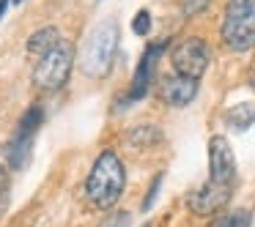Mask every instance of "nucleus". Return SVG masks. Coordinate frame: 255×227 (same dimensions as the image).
Returning a JSON list of instances; mask_svg holds the SVG:
<instances>
[{"instance_id":"obj_9","label":"nucleus","mask_w":255,"mask_h":227,"mask_svg":"<svg viewBox=\"0 0 255 227\" xmlns=\"http://www.w3.org/2000/svg\"><path fill=\"white\" fill-rule=\"evenodd\" d=\"M198 96V79L181 77V74H167L159 82V99L167 107H187Z\"/></svg>"},{"instance_id":"obj_19","label":"nucleus","mask_w":255,"mask_h":227,"mask_svg":"<svg viewBox=\"0 0 255 227\" xmlns=\"http://www.w3.org/2000/svg\"><path fill=\"white\" fill-rule=\"evenodd\" d=\"M206 3H209V0H187L184 11H187V14H195V11H200V8H206Z\"/></svg>"},{"instance_id":"obj_8","label":"nucleus","mask_w":255,"mask_h":227,"mask_svg":"<svg viewBox=\"0 0 255 227\" xmlns=\"http://www.w3.org/2000/svg\"><path fill=\"white\" fill-rule=\"evenodd\" d=\"M231 189L233 186H220V183L206 181L203 186H198L187 197V208L192 211L195 216H214L231 203V194H233Z\"/></svg>"},{"instance_id":"obj_18","label":"nucleus","mask_w":255,"mask_h":227,"mask_svg":"<svg viewBox=\"0 0 255 227\" xmlns=\"http://www.w3.org/2000/svg\"><path fill=\"white\" fill-rule=\"evenodd\" d=\"M159 183H162V175L156 178L154 183H151V189H148V197H145V203H143V208L148 211L151 208V203H154V197H156V192H159Z\"/></svg>"},{"instance_id":"obj_22","label":"nucleus","mask_w":255,"mask_h":227,"mask_svg":"<svg viewBox=\"0 0 255 227\" xmlns=\"http://www.w3.org/2000/svg\"><path fill=\"white\" fill-rule=\"evenodd\" d=\"M145 227H151V225H145Z\"/></svg>"},{"instance_id":"obj_2","label":"nucleus","mask_w":255,"mask_h":227,"mask_svg":"<svg viewBox=\"0 0 255 227\" xmlns=\"http://www.w3.org/2000/svg\"><path fill=\"white\" fill-rule=\"evenodd\" d=\"M116 50H118V22L105 19L85 39L83 52L77 58L80 72L88 79H105L113 69V61H116Z\"/></svg>"},{"instance_id":"obj_11","label":"nucleus","mask_w":255,"mask_h":227,"mask_svg":"<svg viewBox=\"0 0 255 227\" xmlns=\"http://www.w3.org/2000/svg\"><path fill=\"white\" fill-rule=\"evenodd\" d=\"M61 41H63L61 30L52 28V25H47V28H39V30H33V33L28 36V52L36 55V58H41L44 52H50L55 44H61Z\"/></svg>"},{"instance_id":"obj_20","label":"nucleus","mask_w":255,"mask_h":227,"mask_svg":"<svg viewBox=\"0 0 255 227\" xmlns=\"http://www.w3.org/2000/svg\"><path fill=\"white\" fill-rule=\"evenodd\" d=\"M6 8H8V0H0V19H3V14H6Z\"/></svg>"},{"instance_id":"obj_1","label":"nucleus","mask_w":255,"mask_h":227,"mask_svg":"<svg viewBox=\"0 0 255 227\" xmlns=\"http://www.w3.org/2000/svg\"><path fill=\"white\" fill-rule=\"evenodd\" d=\"M124 186H127V170L124 161L118 159L116 151H102L85 178V200L99 211H110L121 200Z\"/></svg>"},{"instance_id":"obj_12","label":"nucleus","mask_w":255,"mask_h":227,"mask_svg":"<svg viewBox=\"0 0 255 227\" xmlns=\"http://www.w3.org/2000/svg\"><path fill=\"white\" fill-rule=\"evenodd\" d=\"M225 123L236 132H244L255 123V101H242V104H233L225 112Z\"/></svg>"},{"instance_id":"obj_17","label":"nucleus","mask_w":255,"mask_h":227,"mask_svg":"<svg viewBox=\"0 0 255 227\" xmlns=\"http://www.w3.org/2000/svg\"><path fill=\"white\" fill-rule=\"evenodd\" d=\"M132 30L137 36H148V30H151V14L145 11V8H143V11H137V17L132 19Z\"/></svg>"},{"instance_id":"obj_3","label":"nucleus","mask_w":255,"mask_h":227,"mask_svg":"<svg viewBox=\"0 0 255 227\" xmlns=\"http://www.w3.org/2000/svg\"><path fill=\"white\" fill-rule=\"evenodd\" d=\"M220 39L228 50L247 52L255 47V0H228L220 25Z\"/></svg>"},{"instance_id":"obj_10","label":"nucleus","mask_w":255,"mask_h":227,"mask_svg":"<svg viewBox=\"0 0 255 227\" xmlns=\"http://www.w3.org/2000/svg\"><path fill=\"white\" fill-rule=\"evenodd\" d=\"M162 50H165V41H159V44H151L148 50L143 52V58H140L137 69H134V77H132V88H129V99H132V101L143 99V96L148 93L151 82H154L156 61H159Z\"/></svg>"},{"instance_id":"obj_15","label":"nucleus","mask_w":255,"mask_h":227,"mask_svg":"<svg viewBox=\"0 0 255 227\" xmlns=\"http://www.w3.org/2000/svg\"><path fill=\"white\" fill-rule=\"evenodd\" d=\"M250 225H253V214L250 211H231V214L217 216L209 227H250Z\"/></svg>"},{"instance_id":"obj_6","label":"nucleus","mask_w":255,"mask_h":227,"mask_svg":"<svg viewBox=\"0 0 255 227\" xmlns=\"http://www.w3.org/2000/svg\"><path fill=\"white\" fill-rule=\"evenodd\" d=\"M41 123H44V107L36 101V104H30L28 110H25V115L19 118L17 132H14L11 143L6 145L14 170L25 167V161H28V156H30V145H33V137H36V132H39Z\"/></svg>"},{"instance_id":"obj_7","label":"nucleus","mask_w":255,"mask_h":227,"mask_svg":"<svg viewBox=\"0 0 255 227\" xmlns=\"http://www.w3.org/2000/svg\"><path fill=\"white\" fill-rule=\"evenodd\" d=\"M209 181L220 183V186L236 183V156L222 134H214L209 140Z\"/></svg>"},{"instance_id":"obj_5","label":"nucleus","mask_w":255,"mask_h":227,"mask_svg":"<svg viewBox=\"0 0 255 227\" xmlns=\"http://www.w3.org/2000/svg\"><path fill=\"white\" fill-rule=\"evenodd\" d=\"M209 58H211L209 47H206V41L198 39V36H189V39L178 41L170 50L173 72L181 74V77H189V79L203 77V72L209 69Z\"/></svg>"},{"instance_id":"obj_13","label":"nucleus","mask_w":255,"mask_h":227,"mask_svg":"<svg viewBox=\"0 0 255 227\" xmlns=\"http://www.w3.org/2000/svg\"><path fill=\"white\" fill-rule=\"evenodd\" d=\"M156 137H159V132H156V126H151V123H143V126L132 129V132L127 134V140L134 145V148H151V145L156 143Z\"/></svg>"},{"instance_id":"obj_16","label":"nucleus","mask_w":255,"mask_h":227,"mask_svg":"<svg viewBox=\"0 0 255 227\" xmlns=\"http://www.w3.org/2000/svg\"><path fill=\"white\" fill-rule=\"evenodd\" d=\"M132 225V216L127 214V211H116V214L105 216V219L99 222V227H129Z\"/></svg>"},{"instance_id":"obj_4","label":"nucleus","mask_w":255,"mask_h":227,"mask_svg":"<svg viewBox=\"0 0 255 227\" xmlns=\"http://www.w3.org/2000/svg\"><path fill=\"white\" fill-rule=\"evenodd\" d=\"M74 47L72 41L63 39L61 44H55L50 52H44L41 58H36L33 66V85L44 93H55L63 85L69 82V74H72L74 66Z\"/></svg>"},{"instance_id":"obj_21","label":"nucleus","mask_w":255,"mask_h":227,"mask_svg":"<svg viewBox=\"0 0 255 227\" xmlns=\"http://www.w3.org/2000/svg\"><path fill=\"white\" fill-rule=\"evenodd\" d=\"M253 88H255V72H253Z\"/></svg>"},{"instance_id":"obj_14","label":"nucleus","mask_w":255,"mask_h":227,"mask_svg":"<svg viewBox=\"0 0 255 227\" xmlns=\"http://www.w3.org/2000/svg\"><path fill=\"white\" fill-rule=\"evenodd\" d=\"M11 172H14L11 156H8V148L3 145V148H0V208H3V203H6L8 183H11Z\"/></svg>"}]
</instances>
